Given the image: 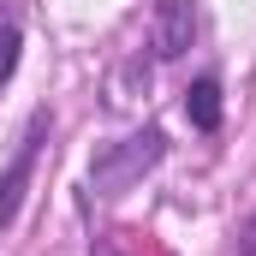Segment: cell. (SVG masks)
<instances>
[{"label": "cell", "instance_id": "obj_1", "mask_svg": "<svg viewBox=\"0 0 256 256\" xmlns=\"http://www.w3.org/2000/svg\"><path fill=\"white\" fill-rule=\"evenodd\" d=\"M167 155V137L149 126L137 131V137H126V143H108V149H96V161H90V179H96V191L102 196H126L155 161Z\"/></svg>", "mask_w": 256, "mask_h": 256}, {"label": "cell", "instance_id": "obj_2", "mask_svg": "<svg viewBox=\"0 0 256 256\" xmlns=\"http://www.w3.org/2000/svg\"><path fill=\"white\" fill-rule=\"evenodd\" d=\"M42 137H48V114H30L18 155H12L6 173H0V232H6V226L18 220V208H24V185H30V167H36V155H42Z\"/></svg>", "mask_w": 256, "mask_h": 256}, {"label": "cell", "instance_id": "obj_3", "mask_svg": "<svg viewBox=\"0 0 256 256\" xmlns=\"http://www.w3.org/2000/svg\"><path fill=\"white\" fill-rule=\"evenodd\" d=\"M196 36V6L191 0H161L155 6V54L161 60H179Z\"/></svg>", "mask_w": 256, "mask_h": 256}, {"label": "cell", "instance_id": "obj_4", "mask_svg": "<svg viewBox=\"0 0 256 256\" xmlns=\"http://www.w3.org/2000/svg\"><path fill=\"white\" fill-rule=\"evenodd\" d=\"M185 120H191L196 131L220 126V84H214V78H196L191 90H185Z\"/></svg>", "mask_w": 256, "mask_h": 256}, {"label": "cell", "instance_id": "obj_5", "mask_svg": "<svg viewBox=\"0 0 256 256\" xmlns=\"http://www.w3.org/2000/svg\"><path fill=\"white\" fill-rule=\"evenodd\" d=\"M18 72V24H12V12L0 6V84Z\"/></svg>", "mask_w": 256, "mask_h": 256}, {"label": "cell", "instance_id": "obj_6", "mask_svg": "<svg viewBox=\"0 0 256 256\" xmlns=\"http://www.w3.org/2000/svg\"><path fill=\"white\" fill-rule=\"evenodd\" d=\"M238 256H256V214L238 226Z\"/></svg>", "mask_w": 256, "mask_h": 256}]
</instances>
